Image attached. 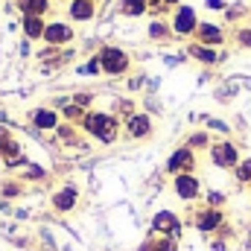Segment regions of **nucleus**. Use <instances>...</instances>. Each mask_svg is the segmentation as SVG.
Returning <instances> with one entry per match:
<instances>
[{"label":"nucleus","instance_id":"obj_1","mask_svg":"<svg viewBox=\"0 0 251 251\" xmlns=\"http://www.w3.org/2000/svg\"><path fill=\"white\" fill-rule=\"evenodd\" d=\"M82 128L88 134H94L100 143H114L117 134H120V120L114 114H102V111H88L85 120H82Z\"/></svg>","mask_w":251,"mask_h":251},{"label":"nucleus","instance_id":"obj_2","mask_svg":"<svg viewBox=\"0 0 251 251\" xmlns=\"http://www.w3.org/2000/svg\"><path fill=\"white\" fill-rule=\"evenodd\" d=\"M190 225L199 231V234H219V228H225V213L222 207H196L193 216H190Z\"/></svg>","mask_w":251,"mask_h":251},{"label":"nucleus","instance_id":"obj_3","mask_svg":"<svg viewBox=\"0 0 251 251\" xmlns=\"http://www.w3.org/2000/svg\"><path fill=\"white\" fill-rule=\"evenodd\" d=\"M181 231H184V222L173 213V210H158L152 216V225H149V234H158V237H170V240H181Z\"/></svg>","mask_w":251,"mask_h":251},{"label":"nucleus","instance_id":"obj_4","mask_svg":"<svg viewBox=\"0 0 251 251\" xmlns=\"http://www.w3.org/2000/svg\"><path fill=\"white\" fill-rule=\"evenodd\" d=\"M210 161L219 170H234L240 164V149L231 140H216V143H210Z\"/></svg>","mask_w":251,"mask_h":251},{"label":"nucleus","instance_id":"obj_5","mask_svg":"<svg viewBox=\"0 0 251 251\" xmlns=\"http://www.w3.org/2000/svg\"><path fill=\"white\" fill-rule=\"evenodd\" d=\"M173 193H176L181 201H199V199H201V181H199L193 173L173 176Z\"/></svg>","mask_w":251,"mask_h":251},{"label":"nucleus","instance_id":"obj_6","mask_svg":"<svg viewBox=\"0 0 251 251\" xmlns=\"http://www.w3.org/2000/svg\"><path fill=\"white\" fill-rule=\"evenodd\" d=\"M193 170H196V152L190 146L176 149L170 155V161H167V173L170 176H181V173H193Z\"/></svg>","mask_w":251,"mask_h":251},{"label":"nucleus","instance_id":"obj_7","mask_svg":"<svg viewBox=\"0 0 251 251\" xmlns=\"http://www.w3.org/2000/svg\"><path fill=\"white\" fill-rule=\"evenodd\" d=\"M100 64H102V70H105V73L120 76V73L128 70V56H126L120 47H105V50L100 53Z\"/></svg>","mask_w":251,"mask_h":251},{"label":"nucleus","instance_id":"obj_8","mask_svg":"<svg viewBox=\"0 0 251 251\" xmlns=\"http://www.w3.org/2000/svg\"><path fill=\"white\" fill-rule=\"evenodd\" d=\"M196 26H199L196 9H190V6H178L176 15H173V32H176V35H193Z\"/></svg>","mask_w":251,"mask_h":251},{"label":"nucleus","instance_id":"obj_9","mask_svg":"<svg viewBox=\"0 0 251 251\" xmlns=\"http://www.w3.org/2000/svg\"><path fill=\"white\" fill-rule=\"evenodd\" d=\"M196 38H199V44H204V47H219V44L225 41V32H222V26L204 21V24L196 26Z\"/></svg>","mask_w":251,"mask_h":251},{"label":"nucleus","instance_id":"obj_10","mask_svg":"<svg viewBox=\"0 0 251 251\" xmlns=\"http://www.w3.org/2000/svg\"><path fill=\"white\" fill-rule=\"evenodd\" d=\"M70 38H73V29H70L64 21H53V24H47V29H44V41H47V44H53V47L67 44Z\"/></svg>","mask_w":251,"mask_h":251},{"label":"nucleus","instance_id":"obj_11","mask_svg":"<svg viewBox=\"0 0 251 251\" xmlns=\"http://www.w3.org/2000/svg\"><path fill=\"white\" fill-rule=\"evenodd\" d=\"M126 131H128V137H149L152 134V120H149V114H128V120H126Z\"/></svg>","mask_w":251,"mask_h":251},{"label":"nucleus","instance_id":"obj_12","mask_svg":"<svg viewBox=\"0 0 251 251\" xmlns=\"http://www.w3.org/2000/svg\"><path fill=\"white\" fill-rule=\"evenodd\" d=\"M76 201H79L76 187H62L59 193H53V210H59V213L73 210V207H76Z\"/></svg>","mask_w":251,"mask_h":251},{"label":"nucleus","instance_id":"obj_13","mask_svg":"<svg viewBox=\"0 0 251 251\" xmlns=\"http://www.w3.org/2000/svg\"><path fill=\"white\" fill-rule=\"evenodd\" d=\"M137 251H178V240H170V237H158V234H149Z\"/></svg>","mask_w":251,"mask_h":251},{"label":"nucleus","instance_id":"obj_14","mask_svg":"<svg viewBox=\"0 0 251 251\" xmlns=\"http://www.w3.org/2000/svg\"><path fill=\"white\" fill-rule=\"evenodd\" d=\"M187 53L196 59V62H201V64H216V62H222V56H219L213 47H204V44H199V41H196V44H190Z\"/></svg>","mask_w":251,"mask_h":251},{"label":"nucleus","instance_id":"obj_15","mask_svg":"<svg viewBox=\"0 0 251 251\" xmlns=\"http://www.w3.org/2000/svg\"><path fill=\"white\" fill-rule=\"evenodd\" d=\"M32 126H38V128H44V131L59 128V114L50 111V108H35V111H32Z\"/></svg>","mask_w":251,"mask_h":251},{"label":"nucleus","instance_id":"obj_16","mask_svg":"<svg viewBox=\"0 0 251 251\" xmlns=\"http://www.w3.org/2000/svg\"><path fill=\"white\" fill-rule=\"evenodd\" d=\"M44 29H47L44 18H35V15H26V18H24V35H26L29 41L44 38Z\"/></svg>","mask_w":251,"mask_h":251},{"label":"nucleus","instance_id":"obj_17","mask_svg":"<svg viewBox=\"0 0 251 251\" xmlns=\"http://www.w3.org/2000/svg\"><path fill=\"white\" fill-rule=\"evenodd\" d=\"M67 12L73 21H91L94 18V0H70Z\"/></svg>","mask_w":251,"mask_h":251},{"label":"nucleus","instance_id":"obj_18","mask_svg":"<svg viewBox=\"0 0 251 251\" xmlns=\"http://www.w3.org/2000/svg\"><path fill=\"white\" fill-rule=\"evenodd\" d=\"M21 6V15H35V18H44V12L50 9V0H18Z\"/></svg>","mask_w":251,"mask_h":251},{"label":"nucleus","instance_id":"obj_19","mask_svg":"<svg viewBox=\"0 0 251 251\" xmlns=\"http://www.w3.org/2000/svg\"><path fill=\"white\" fill-rule=\"evenodd\" d=\"M149 9V0H120V12L128 18H137Z\"/></svg>","mask_w":251,"mask_h":251},{"label":"nucleus","instance_id":"obj_20","mask_svg":"<svg viewBox=\"0 0 251 251\" xmlns=\"http://www.w3.org/2000/svg\"><path fill=\"white\" fill-rule=\"evenodd\" d=\"M234 178H237L240 184H251V158L240 161V164L234 167Z\"/></svg>","mask_w":251,"mask_h":251},{"label":"nucleus","instance_id":"obj_21","mask_svg":"<svg viewBox=\"0 0 251 251\" xmlns=\"http://www.w3.org/2000/svg\"><path fill=\"white\" fill-rule=\"evenodd\" d=\"M187 146H190V149H207V146H210L207 131H196V134H190V137H187Z\"/></svg>","mask_w":251,"mask_h":251},{"label":"nucleus","instance_id":"obj_22","mask_svg":"<svg viewBox=\"0 0 251 251\" xmlns=\"http://www.w3.org/2000/svg\"><path fill=\"white\" fill-rule=\"evenodd\" d=\"M149 35H152V38H167V35H170V26H167L164 21H152V24H149Z\"/></svg>","mask_w":251,"mask_h":251},{"label":"nucleus","instance_id":"obj_23","mask_svg":"<svg viewBox=\"0 0 251 251\" xmlns=\"http://www.w3.org/2000/svg\"><path fill=\"white\" fill-rule=\"evenodd\" d=\"M85 114L88 111L82 105H76V102L73 105H64V120H85Z\"/></svg>","mask_w":251,"mask_h":251},{"label":"nucleus","instance_id":"obj_24","mask_svg":"<svg viewBox=\"0 0 251 251\" xmlns=\"http://www.w3.org/2000/svg\"><path fill=\"white\" fill-rule=\"evenodd\" d=\"M237 44H240L243 50H251V26H243V29H237Z\"/></svg>","mask_w":251,"mask_h":251},{"label":"nucleus","instance_id":"obj_25","mask_svg":"<svg viewBox=\"0 0 251 251\" xmlns=\"http://www.w3.org/2000/svg\"><path fill=\"white\" fill-rule=\"evenodd\" d=\"M100 70H102V64H100V56H97V59H91V62H85L82 67H79V73H91V76H94V73H100Z\"/></svg>","mask_w":251,"mask_h":251},{"label":"nucleus","instance_id":"obj_26","mask_svg":"<svg viewBox=\"0 0 251 251\" xmlns=\"http://www.w3.org/2000/svg\"><path fill=\"white\" fill-rule=\"evenodd\" d=\"M222 204H225V193L210 190V193H207V207H222Z\"/></svg>","mask_w":251,"mask_h":251},{"label":"nucleus","instance_id":"obj_27","mask_svg":"<svg viewBox=\"0 0 251 251\" xmlns=\"http://www.w3.org/2000/svg\"><path fill=\"white\" fill-rule=\"evenodd\" d=\"M225 15H228V21H234V18H240V15H246V6H231V9H228Z\"/></svg>","mask_w":251,"mask_h":251},{"label":"nucleus","instance_id":"obj_28","mask_svg":"<svg viewBox=\"0 0 251 251\" xmlns=\"http://www.w3.org/2000/svg\"><path fill=\"white\" fill-rule=\"evenodd\" d=\"M18 193H21V184H15V181L3 187V196H6V199H12V196H18Z\"/></svg>","mask_w":251,"mask_h":251},{"label":"nucleus","instance_id":"obj_29","mask_svg":"<svg viewBox=\"0 0 251 251\" xmlns=\"http://www.w3.org/2000/svg\"><path fill=\"white\" fill-rule=\"evenodd\" d=\"M9 140H12V134H9V128H3V126H0V152L6 149V143H9Z\"/></svg>","mask_w":251,"mask_h":251},{"label":"nucleus","instance_id":"obj_30","mask_svg":"<svg viewBox=\"0 0 251 251\" xmlns=\"http://www.w3.org/2000/svg\"><path fill=\"white\" fill-rule=\"evenodd\" d=\"M59 137L62 140H73V128L70 126H59Z\"/></svg>","mask_w":251,"mask_h":251},{"label":"nucleus","instance_id":"obj_31","mask_svg":"<svg viewBox=\"0 0 251 251\" xmlns=\"http://www.w3.org/2000/svg\"><path fill=\"white\" fill-rule=\"evenodd\" d=\"M73 102H76V105H82V108H88V105H91V97H88V94H76V100H73Z\"/></svg>","mask_w":251,"mask_h":251},{"label":"nucleus","instance_id":"obj_32","mask_svg":"<svg viewBox=\"0 0 251 251\" xmlns=\"http://www.w3.org/2000/svg\"><path fill=\"white\" fill-rule=\"evenodd\" d=\"M207 126L210 128H219V131H228V126L222 123V120H207Z\"/></svg>","mask_w":251,"mask_h":251},{"label":"nucleus","instance_id":"obj_33","mask_svg":"<svg viewBox=\"0 0 251 251\" xmlns=\"http://www.w3.org/2000/svg\"><path fill=\"white\" fill-rule=\"evenodd\" d=\"M210 9H225V0H207Z\"/></svg>","mask_w":251,"mask_h":251},{"label":"nucleus","instance_id":"obj_34","mask_svg":"<svg viewBox=\"0 0 251 251\" xmlns=\"http://www.w3.org/2000/svg\"><path fill=\"white\" fill-rule=\"evenodd\" d=\"M26 176H29V178H41V176H44V173H41V170H38V167H32V170H29V173H26Z\"/></svg>","mask_w":251,"mask_h":251},{"label":"nucleus","instance_id":"obj_35","mask_svg":"<svg viewBox=\"0 0 251 251\" xmlns=\"http://www.w3.org/2000/svg\"><path fill=\"white\" fill-rule=\"evenodd\" d=\"M213 251H225V243H219V240H216V243H213Z\"/></svg>","mask_w":251,"mask_h":251},{"label":"nucleus","instance_id":"obj_36","mask_svg":"<svg viewBox=\"0 0 251 251\" xmlns=\"http://www.w3.org/2000/svg\"><path fill=\"white\" fill-rule=\"evenodd\" d=\"M164 3H178V0H164Z\"/></svg>","mask_w":251,"mask_h":251}]
</instances>
